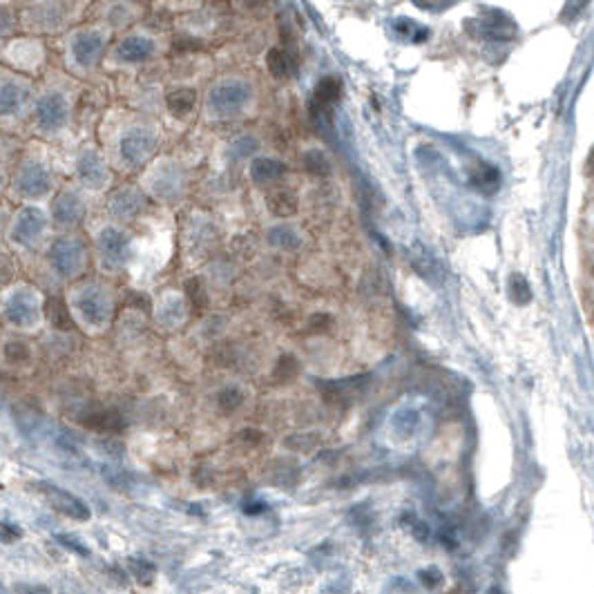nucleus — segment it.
Returning <instances> with one entry per match:
<instances>
[{"instance_id": "9b49d317", "label": "nucleus", "mask_w": 594, "mask_h": 594, "mask_svg": "<svg viewBox=\"0 0 594 594\" xmlns=\"http://www.w3.org/2000/svg\"><path fill=\"white\" fill-rule=\"evenodd\" d=\"M471 181H474V186H478L480 190H494L498 186V172L489 166H480V172H474Z\"/></svg>"}, {"instance_id": "423d86ee", "label": "nucleus", "mask_w": 594, "mask_h": 594, "mask_svg": "<svg viewBox=\"0 0 594 594\" xmlns=\"http://www.w3.org/2000/svg\"><path fill=\"white\" fill-rule=\"evenodd\" d=\"M195 92L192 90H177L168 97V108L175 112V115H186L190 112L195 106Z\"/></svg>"}, {"instance_id": "1a4fd4ad", "label": "nucleus", "mask_w": 594, "mask_h": 594, "mask_svg": "<svg viewBox=\"0 0 594 594\" xmlns=\"http://www.w3.org/2000/svg\"><path fill=\"white\" fill-rule=\"evenodd\" d=\"M50 319L56 328H63V331L72 328V317L61 299H50Z\"/></svg>"}, {"instance_id": "ddd939ff", "label": "nucleus", "mask_w": 594, "mask_h": 594, "mask_svg": "<svg viewBox=\"0 0 594 594\" xmlns=\"http://www.w3.org/2000/svg\"><path fill=\"white\" fill-rule=\"evenodd\" d=\"M295 373H297V360L295 357H290V355H281V360L277 362V366H275V380H279V382H288V380H293L295 378Z\"/></svg>"}, {"instance_id": "4468645a", "label": "nucleus", "mask_w": 594, "mask_h": 594, "mask_svg": "<svg viewBox=\"0 0 594 594\" xmlns=\"http://www.w3.org/2000/svg\"><path fill=\"white\" fill-rule=\"evenodd\" d=\"M319 445V438L317 436H310V433H299V436H293L286 440V447L295 449V451H308Z\"/></svg>"}, {"instance_id": "dca6fc26", "label": "nucleus", "mask_w": 594, "mask_h": 594, "mask_svg": "<svg viewBox=\"0 0 594 594\" xmlns=\"http://www.w3.org/2000/svg\"><path fill=\"white\" fill-rule=\"evenodd\" d=\"M27 355H30V351H27V346H25V344H21V342H12V344H7V357H9V360L18 362V360H25Z\"/></svg>"}, {"instance_id": "f257e3e1", "label": "nucleus", "mask_w": 594, "mask_h": 594, "mask_svg": "<svg viewBox=\"0 0 594 594\" xmlns=\"http://www.w3.org/2000/svg\"><path fill=\"white\" fill-rule=\"evenodd\" d=\"M39 489H41V494L47 498V501H50V505L56 509V512H61V514L70 516V518H77V521H88V518H90V509L79 496L65 492V489L56 487V485H47V483L39 485Z\"/></svg>"}, {"instance_id": "39448f33", "label": "nucleus", "mask_w": 594, "mask_h": 594, "mask_svg": "<svg viewBox=\"0 0 594 594\" xmlns=\"http://www.w3.org/2000/svg\"><path fill=\"white\" fill-rule=\"evenodd\" d=\"M339 94H342V83H339L335 77H328V79H322L317 83L315 101L322 103V106H331V103H335L339 99Z\"/></svg>"}, {"instance_id": "f8f14e48", "label": "nucleus", "mask_w": 594, "mask_h": 594, "mask_svg": "<svg viewBox=\"0 0 594 594\" xmlns=\"http://www.w3.org/2000/svg\"><path fill=\"white\" fill-rule=\"evenodd\" d=\"M217 402H219L221 411L232 413L244 402V393L239 389H232V386H230V389H224L219 395H217Z\"/></svg>"}, {"instance_id": "f3484780", "label": "nucleus", "mask_w": 594, "mask_h": 594, "mask_svg": "<svg viewBox=\"0 0 594 594\" xmlns=\"http://www.w3.org/2000/svg\"><path fill=\"white\" fill-rule=\"evenodd\" d=\"M331 326V317L328 315H313L308 319V328L313 333H319V331H326V328Z\"/></svg>"}, {"instance_id": "412c9836", "label": "nucleus", "mask_w": 594, "mask_h": 594, "mask_svg": "<svg viewBox=\"0 0 594 594\" xmlns=\"http://www.w3.org/2000/svg\"><path fill=\"white\" fill-rule=\"evenodd\" d=\"M23 592H27V594H50V590L47 588H23Z\"/></svg>"}, {"instance_id": "f03ea898", "label": "nucleus", "mask_w": 594, "mask_h": 594, "mask_svg": "<svg viewBox=\"0 0 594 594\" xmlns=\"http://www.w3.org/2000/svg\"><path fill=\"white\" fill-rule=\"evenodd\" d=\"M81 422L88 429L103 431V433H115L123 429V418L112 409H92L81 418Z\"/></svg>"}, {"instance_id": "2eb2a0df", "label": "nucleus", "mask_w": 594, "mask_h": 594, "mask_svg": "<svg viewBox=\"0 0 594 594\" xmlns=\"http://www.w3.org/2000/svg\"><path fill=\"white\" fill-rule=\"evenodd\" d=\"M130 568H132V572H135V577H137L141 583H150V581H152L155 568H152V565H150L148 561L130 559Z\"/></svg>"}, {"instance_id": "aec40b11", "label": "nucleus", "mask_w": 594, "mask_h": 594, "mask_svg": "<svg viewBox=\"0 0 594 594\" xmlns=\"http://www.w3.org/2000/svg\"><path fill=\"white\" fill-rule=\"evenodd\" d=\"M59 543H63L65 548H70V550L79 552V554H90V550H88V548H83V545H81V543H77V539H72V536L61 534V536H59Z\"/></svg>"}, {"instance_id": "6ab92c4d", "label": "nucleus", "mask_w": 594, "mask_h": 594, "mask_svg": "<svg viewBox=\"0 0 594 594\" xmlns=\"http://www.w3.org/2000/svg\"><path fill=\"white\" fill-rule=\"evenodd\" d=\"M411 534L416 536L418 541H427L429 539V527H427V523H422L420 518H413L411 521Z\"/></svg>"}, {"instance_id": "9d476101", "label": "nucleus", "mask_w": 594, "mask_h": 594, "mask_svg": "<svg viewBox=\"0 0 594 594\" xmlns=\"http://www.w3.org/2000/svg\"><path fill=\"white\" fill-rule=\"evenodd\" d=\"M509 295H512L516 304H525V301H530L532 293H530V286H527V279L523 275H512V279H509Z\"/></svg>"}, {"instance_id": "0eeeda50", "label": "nucleus", "mask_w": 594, "mask_h": 594, "mask_svg": "<svg viewBox=\"0 0 594 594\" xmlns=\"http://www.w3.org/2000/svg\"><path fill=\"white\" fill-rule=\"evenodd\" d=\"M281 172H284V168H281V164H275L273 159H257L253 166V175L255 179H259V181H268V179H275L279 177Z\"/></svg>"}, {"instance_id": "20e7f679", "label": "nucleus", "mask_w": 594, "mask_h": 594, "mask_svg": "<svg viewBox=\"0 0 594 594\" xmlns=\"http://www.w3.org/2000/svg\"><path fill=\"white\" fill-rule=\"evenodd\" d=\"M266 63H268L270 74L277 79H286L290 77V72H293V61H290V56L281 50H270L266 56Z\"/></svg>"}, {"instance_id": "7ed1b4c3", "label": "nucleus", "mask_w": 594, "mask_h": 594, "mask_svg": "<svg viewBox=\"0 0 594 594\" xmlns=\"http://www.w3.org/2000/svg\"><path fill=\"white\" fill-rule=\"evenodd\" d=\"M266 206L273 215L279 217H290L297 212V199L295 192L286 190V188H275L266 195Z\"/></svg>"}, {"instance_id": "a211bd4d", "label": "nucleus", "mask_w": 594, "mask_h": 594, "mask_svg": "<svg viewBox=\"0 0 594 594\" xmlns=\"http://www.w3.org/2000/svg\"><path fill=\"white\" fill-rule=\"evenodd\" d=\"M420 581H422L427 588H436L438 583L442 581V577H440V572H438L436 568H429V570H422V572H420Z\"/></svg>"}, {"instance_id": "6e6552de", "label": "nucleus", "mask_w": 594, "mask_h": 594, "mask_svg": "<svg viewBox=\"0 0 594 594\" xmlns=\"http://www.w3.org/2000/svg\"><path fill=\"white\" fill-rule=\"evenodd\" d=\"M304 166L308 172H313L317 177H326L328 170H331V166H328V159L319 152V150H310V152L304 155Z\"/></svg>"}]
</instances>
